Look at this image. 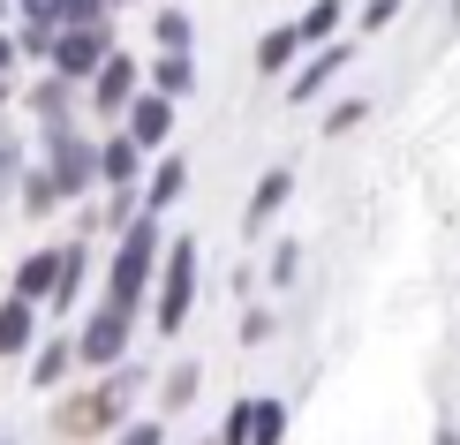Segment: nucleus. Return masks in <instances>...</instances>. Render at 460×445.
<instances>
[{
	"label": "nucleus",
	"instance_id": "nucleus-1",
	"mask_svg": "<svg viewBox=\"0 0 460 445\" xmlns=\"http://www.w3.org/2000/svg\"><path fill=\"white\" fill-rule=\"evenodd\" d=\"M144 362H121V370H106L91 393H75V400H61V415H53V431H61V445H84V438H113L128 423V400L144 393Z\"/></svg>",
	"mask_w": 460,
	"mask_h": 445
},
{
	"label": "nucleus",
	"instance_id": "nucleus-2",
	"mask_svg": "<svg viewBox=\"0 0 460 445\" xmlns=\"http://www.w3.org/2000/svg\"><path fill=\"white\" fill-rule=\"evenodd\" d=\"M159 257H166V227L137 211V219L113 235V257H106V302L121 309H144L151 302V280H159Z\"/></svg>",
	"mask_w": 460,
	"mask_h": 445
},
{
	"label": "nucleus",
	"instance_id": "nucleus-3",
	"mask_svg": "<svg viewBox=\"0 0 460 445\" xmlns=\"http://www.w3.org/2000/svg\"><path fill=\"white\" fill-rule=\"evenodd\" d=\"M189 317H197V235H174L159 257V280H151V333L181 340Z\"/></svg>",
	"mask_w": 460,
	"mask_h": 445
},
{
	"label": "nucleus",
	"instance_id": "nucleus-4",
	"mask_svg": "<svg viewBox=\"0 0 460 445\" xmlns=\"http://www.w3.org/2000/svg\"><path fill=\"white\" fill-rule=\"evenodd\" d=\"M38 151H46V174L61 189V204L99 189V137H84L75 121H38Z\"/></svg>",
	"mask_w": 460,
	"mask_h": 445
},
{
	"label": "nucleus",
	"instance_id": "nucleus-5",
	"mask_svg": "<svg viewBox=\"0 0 460 445\" xmlns=\"http://www.w3.org/2000/svg\"><path fill=\"white\" fill-rule=\"evenodd\" d=\"M128 347H137V309H121V302H99V309H84V325H75V370H121L128 362Z\"/></svg>",
	"mask_w": 460,
	"mask_h": 445
},
{
	"label": "nucleus",
	"instance_id": "nucleus-6",
	"mask_svg": "<svg viewBox=\"0 0 460 445\" xmlns=\"http://www.w3.org/2000/svg\"><path fill=\"white\" fill-rule=\"evenodd\" d=\"M113 53V23H84V31H53V53H46V76H61V84L84 91L91 76L106 68Z\"/></svg>",
	"mask_w": 460,
	"mask_h": 445
},
{
	"label": "nucleus",
	"instance_id": "nucleus-7",
	"mask_svg": "<svg viewBox=\"0 0 460 445\" xmlns=\"http://www.w3.org/2000/svg\"><path fill=\"white\" fill-rule=\"evenodd\" d=\"M348 68H355V46H348V38H332V46H310V53L295 61V76H287V99H295V106H317Z\"/></svg>",
	"mask_w": 460,
	"mask_h": 445
},
{
	"label": "nucleus",
	"instance_id": "nucleus-8",
	"mask_svg": "<svg viewBox=\"0 0 460 445\" xmlns=\"http://www.w3.org/2000/svg\"><path fill=\"white\" fill-rule=\"evenodd\" d=\"M84 91H91V113H99V121H121V113H128V99L144 91V61H137V53H121V46H113V53H106V68L91 76Z\"/></svg>",
	"mask_w": 460,
	"mask_h": 445
},
{
	"label": "nucleus",
	"instance_id": "nucleus-9",
	"mask_svg": "<svg viewBox=\"0 0 460 445\" xmlns=\"http://www.w3.org/2000/svg\"><path fill=\"white\" fill-rule=\"evenodd\" d=\"M174 99H159V91H137V99H128V113H121V137L144 151V159H159L166 144H174Z\"/></svg>",
	"mask_w": 460,
	"mask_h": 445
},
{
	"label": "nucleus",
	"instance_id": "nucleus-10",
	"mask_svg": "<svg viewBox=\"0 0 460 445\" xmlns=\"http://www.w3.org/2000/svg\"><path fill=\"white\" fill-rule=\"evenodd\" d=\"M287 204H295V174H287V166H272V174H257V189H249V204H242V242L257 249V235H264V227L279 219Z\"/></svg>",
	"mask_w": 460,
	"mask_h": 445
},
{
	"label": "nucleus",
	"instance_id": "nucleus-11",
	"mask_svg": "<svg viewBox=\"0 0 460 445\" xmlns=\"http://www.w3.org/2000/svg\"><path fill=\"white\" fill-rule=\"evenodd\" d=\"M181 197H189V159H181V151H159V159L144 166V211H151V219H166Z\"/></svg>",
	"mask_w": 460,
	"mask_h": 445
},
{
	"label": "nucleus",
	"instance_id": "nucleus-12",
	"mask_svg": "<svg viewBox=\"0 0 460 445\" xmlns=\"http://www.w3.org/2000/svg\"><path fill=\"white\" fill-rule=\"evenodd\" d=\"M144 166L151 159L121 137V129H106V137H99V189H144Z\"/></svg>",
	"mask_w": 460,
	"mask_h": 445
},
{
	"label": "nucleus",
	"instance_id": "nucleus-13",
	"mask_svg": "<svg viewBox=\"0 0 460 445\" xmlns=\"http://www.w3.org/2000/svg\"><path fill=\"white\" fill-rule=\"evenodd\" d=\"M144 91H159V99H197V53H151L144 61Z\"/></svg>",
	"mask_w": 460,
	"mask_h": 445
},
{
	"label": "nucleus",
	"instance_id": "nucleus-14",
	"mask_svg": "<svg viewBox=\"0 0 460 445\" xmlns=\"http://www.w3.org/2000/svg\"><path fill=\"white\" fill-rule=\"evenodd\" d=\"M53 280H61V242H53V249H31V257H15L8 295H23V302L46 309V302H53Z\"/></svg>",
	"mask_w": 460,
	"mask_h": 445
},
{
	"label": "nucleus",
	"instance_id": "nucleus-15",
	"mask_svg": "<svg viewBox=\"0 0 460 445\" xmlns=\"http://www.w3.org/2000/svg\"><path fill=\"white\" fill-rule=\"evenodd\" d=\"M31 347H38V302L0 295V362H23Z\"/></svg>",
	"mask_w": 460,
	"mask_h": 445
},
{
	"label": "nucleus",
	"instance_id": "nucleus-16",
	"mask_svg": "<svg viewBox=\"0 0 460 445\" xmlns=\"http://www.w3.org/2000/svg\"><path fill=\"white\" fill-rule=\"evenodd\" d=\"M23 362H31V370H23L31 393H61V385L75 378V340H38Z\"/></svg>",
	"mask_w": 460,
	"mask_h": 445
},
{
	"label": "nucleus",
	"instance_id": "nucleus-17",
	"mask_svg": "<svg viewBox=\"0 0 460 445\" xmlns=\"http://www.w3.org/2000/svg\"><path fill=\"white\" fill-rule=\"evenodd\" d=\"M91 287V242H61V280H53V317H75V302H84Z\"/></svg>",
	"mask_w": 460,
	"mask_h": 445
},
{
	"label": "nucleus",
	"instance_id": "nucleus-18",
	"mask_svg": "<svg viewBox=\"0 0 460 445\" xmlns=\"http://www.w3.org/2000/svg\"><path fill=\"white\" fill-rule=\"evenodd\" d=\"M348 23H355V0H310V8L295 15V38H302V53H310V46H332Z\"/></svg>",
	"mask_w": 460,
	"mask_h": 445
},
{
	"label": "nucleus",
	"instance_id": "nucleus-19",
	"mask_svg": "<svg viewBox=\"0 0 460 445\" xmlns=\"http://www.w3.org/2000/svg\"><path fill=\"white\" fill-rule=\"evenodd\" d=\"M295 61H302L295 23H272V31L257 38V76H279V84H287V76H295Z\"/></svg>",
	"mask_w": 460,
	"mask_h": 445
},
{
	"label": "nucleus",
	"instance_id": "nucleus-20",
	"mask_svg": "<svg viewBox=\"0 0 460 445\" xmlns=\"http://www.w3.org/2000/svg\"><path fill=\"white\" fill-rule=\"evenodd\" d=\"M197 393H204V362H174V370L159 378V423L181 415V408H197Z\"/></svg>",
	"mask_w": 460,
	"mask_h": 445
},
{
	"label": "nucleus",
	"instance_id": "nucleus-21",
	"mask_svg": "<svg viewBox=\"0 0 460 445\" xmlns=\"http://www.w3.org/2000/svg\"><path fill=\"white\" fill-rule=\"evenodd\" d=\"M151 46L159 53H197V15L189 8H159L151 15Z\"/></svg>",
	"mask_w": 460,
	"mask_h": 445
},
{
	"label": "nucleus",
	"instance_id": "nucleus-22",
	"mask_svg": "<svg viewBox=\"0 0 460 445\" xmlns=\"http://www.w3.org/2000/svg\"><path fill=\"white\" fill-rule=\"evenodd\" d=\"M68 106H75V84H61V76H38L31 84V113L38 121H68Z\"/></svg>",
	"mask_w": 460,
	"mask_h": 445
},
{
	"label": "nucleus",
	"instance_id": "nucleus-23",
	"mask_svg": "<svg viewBox=\"0 0 460 445\" xmlns=\"http://www.w3.org/2000/svg\"><path fill=\"white\" fill-rule=\"evenodd\" d=\"M15 189H23V219H46V211H61V189H53V174H46V166L15 174Z\"/></svg>",
	"mask_w": 460,
	"mask_h": 445
},
{
	"label": "nucleus",
	"instance_id": "nucleus-24",
	"mask_svg": "<svg viewBox=\"0 0 460 445\" xmlns=\"http://www.w3.org/2000/svg\"><path fill=\"white\" fill-rule=\"evenodd\" d=\"M212 445H257V400H234L226 408V423H219V438Z\"/></svg>",
	"mask_w": 460,
	"mask_h": 445
},
{
	"label": "nucleus",
	"instance_id": "nucleus-25",
	"mask_svg": "<svg viewBox=\"0 0 460 445\" xmlns=\"http://www.w3.org/2000/svg\"><path fill=\"white\" fill-rule=\"evenodd\" d=\"M53 23L61 31H84V23H113L106 0H53Z\"/></svg>",
	"mask_w": 460,
	"mask_h": 445
},
{
	"label": "nucleus",
	"instance_id": "nucleus-26",
	"mask_svg": "<svg viewBox=\"0 0 460 445\" xmlns=\"http://www.w3.org/2000/svg\"><path fill=\"white\" fill-rule=\"evenodd\" d=\"M362 121H370V99H340V106H324L317 129H324V137H355Z\"/></svg>",
	"mask_w": 460,
	"mask_h": 445
},
{
	"label": "nucleus",
	"instance_id": "nucleus-27",
	"mask_svg": "<svg viewBox=\"0 0 460 445\" xmlns=\"http://www.w3.org/2000/svg\"><path fill=\"white\" fill-rule=\"evenodd\" d=\"M264 280H272V287H295V280H302V242H272V257H264Z\"/></svg>",
	"mask_w": 460,
	"mask_h": 445
},
{
	"label": "nucleus",
	"instance_id": "nucleus-28",
	"mask_svg": "<svg viewBox=\"0 0 460 445\" xmlns=\"http://www.w3.org/2000/svg\"><path fill=\"white\" fill-rule=\"evenodd\" d=\"M279 438H287V400L257 393V445H279Z\"/></svg>",
	"mask_w": 460,
	"mask_h": 445
},
{
	"label": "nucleus",
	"instance_id": "nucleus-29",
	"mask_svg": "<svg viewBox=\"0 0 460 445\" xmlns=\"http://www.w3.org/2000/svg\"><path fill=\"white\" fill-rule=\"evenodd\" d=\"M400 8H408V0H362V8H355V31H362V38L393 31V23H400Z\"/></svg>",
	"mask_w": 460,
	"mask_h": 445
},
{
	"label": "nucleus",
	"instance_id": "nucleus-30",
	"mask_svg": "<svg viewBox=\"0 0 460 445\" xmlns=\"http://www.w3.org/2000/svg\"><path fill=\"white\" fill-rule=\"evenodd\" d=\"M234 340H242V347H264V340H279V317H272V309H242Z\"/></svg>",
	"mask_w": 460,
	"mask_h": 445
},
{
	"label": "nucleus",
	"instance_id": "nucleus-31",
	"mask_svg": "<svg viewBox=\"0 0 460 445\" xmlns=\"http://www.w3.org/2000/svg\"><path fill=\"white\" fill-rule=\"evenodd\" d=\"M113 445H166V423L159 415H128L121 431H113Z\"/></svg>",
	"mask_w": 460,
	"mask_h": 445
},
{
	"label": "nucleus",
	"instance_id": "nucleus-32",
	"mask_svg": "<svg viewBox=\"0 0 460 445\" xmlns=\"http://www.w3.org/2000/svg\"><path fill=\"white\" fill-rule=\"evenodd\" d=\"M15 61H23V53H15V38H8V31H0V76H8Z\"/></svg>",
	"mask_w": 460,
	"mask_h": 445
},
{
	"label": "nucleus",
	"instance_id": "nucleus-33",
	"mask_svg": "<svg viewBox=\"0 0 460 445\" xmlns=\"http://www.w3.org/2000/svg\"><path fill=\"white\" fill-rule=\"evenodd\" d=\"M8 15H15V0H0V31H8Z\"/></svg>",
	"mask_w": 460,
	"mask_h": 445
},
{
	"label": "nucleus",
	"instance_id": "nucleus-34",
	"mask_svg": "<svg viewBox=\"0 0 460 445\" xmlns=\"http://www.w3.org/2000/svg\"><path fill=\"white\" fill-rule=\"evenodd\" d=\"M106 8H144V0H106Z\"/></svg>",
	"mask_w": 460,
	"mask_h": 445
},
{
	"label": "nucleus",
	"instance_id": "nucleus-35",
	"mask_svg": "<svg viewBox=\"0 0 460 445\" xmlns=\"http://www.w3.org/2000/svg\"><path fill=\"white\" fill-rule=\"evenodd\" d=\"M0 106H8V76H0Z\"/></svg>",
	"mask_w": 460,
	"mask_h": 445
},
{
	"label": "nucleus",
	"instance_id": "nucleus-36",
	"mask_svg": "<svg viewBox=\"0 0 460 445\" xmlns=\"http://www.w3.org/2000/svg\"><path fill=\"white\" fill-rule=\"evenodd\" d=\"M453 23H460V0H453Z\"/></svg>",
	"mask_w": 460,
	"mask_h": 445
},
{
	"label": "nucleus",
	"instance_id": "nucleus-37",
	"mask_svg": "<svg viewBox=\"0 0 460 445\" xmlns=\"http://www.w3.org/2000/svg\"><path fill=\"white\" fill-rule=\"evenodd\" d=\"M0 445H15V438H0Z\"/></svg>",
	"mask_w": 460,
	"mask_h": 445
}]
</instances>
